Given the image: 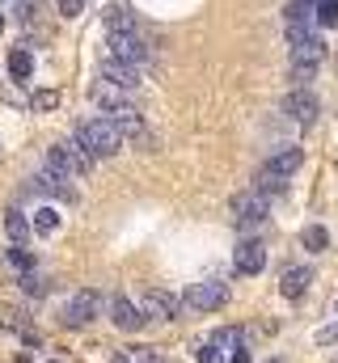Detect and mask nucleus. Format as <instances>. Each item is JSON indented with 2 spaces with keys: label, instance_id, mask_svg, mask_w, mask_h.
<instances>
[{
  "label": "nucleus",
  "instance_id": "f257e3e1",
  "mask_svg": "<svg viewBox=\"0 0 338 363\" xmlns=\"http://www.w3.org/2000/svg\"><path fill=\"white\" fill-rule=\"evenodd\" d=\"M77 144L89 157H110V152H119L123 135H119V127L110 118H84L81 127H77Z\"/></svg>",
  "mask_w": 338,
  "mask_h": 363
},
{
  "label": "nucleus",
  "instance_id": "f03ea898",
  "mask_svg": "<svg viewBox=\"0 0 338 363\" xmlns=\"http://www.w3.org/2000/svg\"><path fill=\"white\" fill-rule=\"evenodd\" d=\"M89 152H84L81 144L77 148H68V144H60V148H51L47 152V174H55V178H68V182H77L81 174H89Z\"/></svg>",
  "mask_w": 338,
  "mask_h": 363
},
{
  "label": "nucleus",
  "instance_id": "7ed1b4c3",
  "mask_svg": "<svg viewBox=\"0 0 338 363\" xmlns=\"http://www.w3.org/2000/svg\"><path fill=\"white\" fill-rule=\"evenodd\" d=\"M326 60V43L317 38V34H309V38H300V43H292V77L296 81H309L313 72H317V64Z\"/></svg>",
  "mask_w": 338,
  "mask_h": 363
},
{
  "label": "nucleus",
  "instance_id": "20e7f679",
  "mask_svg": "<svg viewBox=\"0 0 338 363\" xmlns=\"http://www.w3.org/2000/svg\"><path fill=\"white\" fill-rule=\"evenodd\" d=\"M186 304L190 308H199V313H216V308H224L229 304V287L224 283H190V291H186Z\"/></svg>",
  "mask_w": 338,
  "mask_h": 363
},
{
  "label": "nucleus",
  "instance_id": "39448f33",
  "mask_svg": "<svg viewBox=\"0 0 338 363\" xmlns=\"http://www.w3.org/2000/svg\"><path fill=\"white\" fill-rule=\"evenodd\" d=\"M110 60H119V64H131V68H140V64H148V47L136 38V34H110Z\"/></svg>",
  "mask_w": 338,
  "mask_h": 363
},
{
  "label": "nucleus",
  "instance_id": "423d86ee",
  "mask_svg": "<svg viewBox=\"0 0 338 363\" xmlns=\"http://www.w3.org/2000/svg\"><path fill=\"white\" fill-rule=\"evenodd\" d=\"M102 313V296L97 291H77L72 300H68V308H64V325H89L93 317Z\"/></svg>",
  "mask_w": 338,
  "mask_h": 363
},
{
  "label": "nucleus",
  "instance_id": "0eeeda50",
  "mask_svg": "<svg viewBox=\"0 0 338 363\" xmlns=\"http://www.w3.org/2000/svg\"><path fill=\"white\" fill-rule=\"evenodd\" d=\"M106 118L119 127V135H123V140H131V144H148V131H144V123H140V110H131L127 101H123V106H114Z\"/></svg>",
  "mask_w": 338,
  "mask_h": 363
},
{
  "label": "nucleus",
  "instance_id": "6e6552de",
  "mask_svg": "<svg viewBox=\"0 0 338 363\" xmlns=\"http://www.w3.org/2000/svg\"><path fill=\"white\" fill-rule=\"evenodd\" d=\"M266 207H271V199H266L262 190H246V194L233 199L237 224H262V220H266Z\"/></svg>",
  "mask_w": 338,
  "mask_h": 363
},
{
  "label": "nucleus",
  "instance_id": "1a4fd4ad",
  "mask_svg": "<svg viewBox=\"0 0 338 363\" xmlns=\"http://www.w3.org/2000/svg\"><path fill=\"white\" fill-rule=\"evenodd\" d=\"M317 110H322V106H317V97H313L309 89H292L288 97H283V114H292L296 123H313Z\"/></svg>",
  "mask_w": 338,
  "mask_h": 363
},
{
  "label": "nucleus",
  "instance_id": "9d476101",
  "mask_svg": "<svg viewBox=\"0 0 338 363\" xmlns=\"http://www.w3.org/2000/svg\"><path fill=\"white\" fill-rule=\"evenodd\" d=\"M144 317H178V296L165 287H144Z\"/></svg>",
  "mask_w": 338,
  "mask_h": 363
},
{
  "label": "nucleus",
  "instance_id": "9b49d317",
  "mask_svg": "<svg viewBox=\"0 0 338 363\" xmlns=\"http://www.w3.org/2000/svg\"><path fill=\"white\" fill-rule=\"evenodd\" d=\"M110 313H114V325H119V330H127V334H136V330L148 321V317L127 300V296H114V300H110Z\"/></svg>",
  "mask_w": 338,
  "mask_h": 363
},
{
  "label": "nucleus",
  "instance_id": "f8f14e48",
  "mask_svg": "<svg viewBox=\"0 0 338 363\" xmlns=\"http://www.w3.org/2000/svg\"><path fill=\"white\" fill-rule=\"evenodd\" d=\"M233 262H237V271H241V274H258L262 267H266V250H262L258 241H241Z\"/></svg>",
  "mask_w": 338,
  "mask_h": 363
},
{
  "label": "nucleus",
  "instance_id": "ddd939ff",
  "mask_svg": "<svg viewBox=\"0 0 338 363\" xmlns=\"http://www.w3.org/2000/svg\"><path fill=\"white\" fill-rule=\"evenodd\" d=\"M309 283H313V271H309V267H292V271L279 279V291H283L288 300H300V296L309 291Z\"/></svg>",
  "mask_w": 338,
  "mask_h": 363
},
{
  "label": "nucleus",
  "instance_id": "4468645a",
  "mask_svg": "<svg viewBox=\"0 0 338 363\" xmlns=\"http://www.w3.org/2000/svg\"><path fill=\"white\" fill-rule=\"evenodd\" d=\"M300 165H305V152H300V148H283V152H275V157L266 161V169L279 174V178H292Z\"/></svg>",
  "mask_w": 338,
  "mask_h": 363
},
{
  "label": "nucleus",
  "instance_id": "2eb2a0df",
  "mask_svg": "<svg viewBox=\"0 0 338 363\" xmlns=\"http://www.w3.org/2000/svg\"><path fill=\"white\" fill-rule=\"evenodd\" d=\"M106 81L110 85H119V89H131V85H140V72L131 68V64H119V60H106Z\"/></svg>",
  "mask_w": 338,
  "mask_h": 363
},
{
  "label": "nucleus",
  "instance_id": "dca6fc26",
  "mask_svg": "<svg viewBox=\"0 0 338 363\" xmlns=\"http://www.w3.org/2000/svg\"><path fill=\"white\" fill-rule=\"evenodd\" d=\"M283 17H288V26H309L317 17V9H313V0H292L283 9Z\"/></svg>",
  "mask_w": 338,
  "mask_h": 363
},
{
  "label": "nucleus",
  "instance_id": "f3484780",
  "mask_svg": "<svg viewBox=\"0 0 338 363\" xmlns=\"http://www.w3.org/2000/svg\"><path fill=\"white\" fill-rule=\"evenodd\" d=\"M4 233H9V241H17V245H21V241L30 237V224H26V216L9 207V211H4Z\"/></svg>",
  "mask_w": 338,
  "mask_h": 363
},
{
  "label": "nucleus",
  "instance_id": "a211bd4d",
  "mask_svg": "<svg viewBox=\"0 0 338 363\" xmlns=\"http://www.w3.org/2000/svg\"><path fill=\"white\" fill-rule=\"evenodd\" d=\"M9 72H13L17 81H26V77L34 72V60H30V51H21V47H17V51H9Z\"/></svg>",
  "mask_w": 338,
  "mask_h": 363
},
{
  "label": "nucleus",
  "instance_id": "6ab92c4d",
  "mask_svg": "<svg viewBox=\"0 0 338 363\" xmlns=\"http://www.w3.org/2000/svg\"><path fill=\"white\" fill-rule=\"evenodd\" d=\"M106 30H110V34H136V21H131L123 9H110V13H106Z\"/></svg>",
  "mask_w": 338,
  "mask_h": 363
},
{
  "label": "nucleus",
  "instance_id": "aec40b11",
  "mask_svg": "<svg viewBox=\"0 0 338 363\" xmlns=\"http://www.w3.org/2000/svg\"><path fill=\"white\" fill-rule=\"evenodd\" d=\"M300 241H305V250H313V254H322V250L330 245V233H326L322 224H313V228H305V233H300Z\"/></svg>",
  "mask_w": 338,
  "mask_h": 363
},
{
  "label": "nucleus",
  "instance_id": "412c9836",
  "mask_svg": "<svg viewBox=\"0 0 338 363\" xmlns=\"http://www.w3.org/2000/svg\"><path fill=\"white\" fill-rule=\"evenodd\" d=\"M254 190H262L266 199H271V194H283V190H288V178H279V174L262 169V174H258V186H254Z\"/></svg>",
  "mask_w": 338,
  "mask_h": 363
},
{
  "label": "nucleus",
  "instance_id": "4be33fe9",
  "mask_svg": "<svg viewBox=\"0 0 338 363\" xmlns=\"http://www.w3.org/2000/svg\"><path fill=\"white\" fill-rule=\"evenodd\" d=\"M34 228H38V233H55V228H60L55 207H38V211H34Z\"/></svg>",
  "mask_w": 338,
  "mask_h": 363
},
{
  "label": "nucleus",
  "instance_id": "5701e85b",
  "mask_svg": "<svg viewBox=\"0 0 338 363\" xmlns=\"http://www.w3.org/2000/svg\"><path fill=\"white\" fill-rule=\"evenodd\" d=\"M237 342H241V330H216V334H212V347H216V351L237 347Z\"/></svg>",
  "mask_w": 338,
  "mask_h": 363
},
{
  "label": "nucleus",
  "instance_id": "b1692460",
  "mask_svg": "<svg viewBox=\"0 0 338 363\" xmlns=\"http://www.w3.org/2000/svg\"><path fill=\"white\" fill-rule=\"evenodd\" d=\"M317 21L334 30L338 26V0H322V4H317Z\"/></svg>",
  "mask_w": 338,
  "mask_h": 363
},
{
  "label": "nucleus",
  "instance_id": "393cba45",
  "mask_svg": "<svg viewBox=\"0 0 338 363\" xmlns=\"http://www.w3.org/2000/svg\"><path fill=\"white\" fill-rule=\"evenodd\" d=\"M60 106V93L55 89H38L34 93V110H55Z\"/></svg>",
  "mask_w": 338,
  "mask_h": 363
},
{
  "label": "nucleus",
  "instance_id": "a878e982",
  "mask_svg": "<svg viewBox=\"0 0 338 363\" xmlns=\"http://www.w3.org/2000/svg\"><path fill=\"white\" fill-rule=\"evenodd\" d=\"M131 359H136V363H169V355L153 351V347H140V351H131Z\"/></svg>",
  "mask_w": 338,
  "mask_h": 363
},
{
  "label": "nucleus",
  "instance_id": "bb28decb",
  "mask_svg": "<svg viewBox=\"0 0 338 363\" xmlns=\"http://www.w3.org/2000/svg\"><path fill=\"white\" fill-rule=\"evenodd\" d=\"M21 287H26L30 296H47V283H43V279H38L34 271H30V274H21Z\"/></svg>",
  "mask_w": 338,
  "mask_h": 363
},
{
  "label": "nucleus",
  "instance_id": "cd10ccee",
  "mask_svg": "<svg viewBox=\"0 0 338 363\" xmlns=\"http://www.w3.org/2000/svg\"><path fill=\"white\" fill-rule=\"evenodd\" d=\"M9 258H13V267H17V271H34V258H30V254H26V250H9Z\"/></svg>",
  "mask_w": 338,
  "mask_h": 363
},
{
  "label": "nucleus",
  "instance_id": "c85d7f7f",
  "mask_svg": "<svg viewBox=\"0 0 338 363\" xmlns=\"http://www.w3.org/2000/svg\"><path fill=\"white\" fill-rule=\"evenodd\" d=\"M55 4H60V13H64V17H77V13L84 9V0H55Z\"/></svg>",
  "mask_w": 338,
  "mask_h": 363
},
{
  "label": "nucleus",
  "instance_id": "c756f323",
  "mask_svg": "<svg viewBox=\"0 0 338 363\" xmlns=\"http://www.w3.org/2000/svg\"><path fill=\"white\" fill-rule=\"evenodd\" d=\"M199 363H224V355H220V351H216V347L207 342V347L199 351Z\"/></svg>",
  "mask_w": 338,
  "mask_h": 363
},
{
  "label": "nucleus",
  "instance_id": "7c9ffc66",
  "mask_svg": "<svg viewBox=\"0 0 338 363\" xmlns=\"http://www.w3.org/2000/svg\"><path fill=\"white\" fill-rule=\"evenodd\" d=\"M317 342H322V347L338 342V325H326V330H317Z\"/></svg>",
  "mask_w": 338,
  "mask_h": 363
},
{
  "label": "nucleus",
  "instance_id": "2f4dec72",
  "mask_svg": "<svg viewBox=\"0 0 338 363\" xmlns=\"http://www.w3.org/2000/svg\"><path fill=\"white\" fill-rule=\"evenodd\" d=\"M233 363H250V351H246V347H237V355H233Z\"/></svg>",
  "mask_w": 338,
  "mask_h": 363
},
{
  "label": "nucleus",
  "instance_id": "473e14b6",
  "mask_svg": "<svg viewBox=\"0 0 338 363\" xmlns=\"http://www.w3.org/2000/svg\"><path fill=\"white\" fill-rule=\"evenodd\" d=\"M110 363H131V355H123V351H119V355H114Z\"/></svg>",
  "mask_w": 338,
  "mask_h": 363
},
{
  "label": "nucleus",
  "instance_id": "72a5a7b5",
  "mask_svg": "<svg viewBox=\"0 0 338 363\" xmlns=\"http://www.w3.org/2000/svg\"><path fill=\"white\" fill-rule=\"evenodd\" d=\"M0 30H4V17H0Z\"/></svg>",
  "mask_w": 338,
  "mask_h": 363
},
{
  "label": "nucleus",
  "instance_id": "f704fd0d",
  "mask_svg": "<svg viewBox=\"0 0 338 363\" xmlns=\"http://www.w3.org/2000/svg\"><path fill=\"white\" fill-rule=\"evenodd\" d=\"M271 363H283V359H271Z\"/></svg>",
  "mask_w": 338,
  "mask_h": 363
},
{
  "label": "nucleus",
  "instance_id": "c9c22d12",
  "mask_svg": "<svg viewBox=\"0 0 338 363\" xmlns=\"http://www.w3.org/2000/svg\"><path fill=\"white\" fill-rule=\"evenodd\" d=\"M51 363H60V359H51Z\"/></svg>",
  "mask_w": 338,
  "mask_h": 363
}]
</instances>
